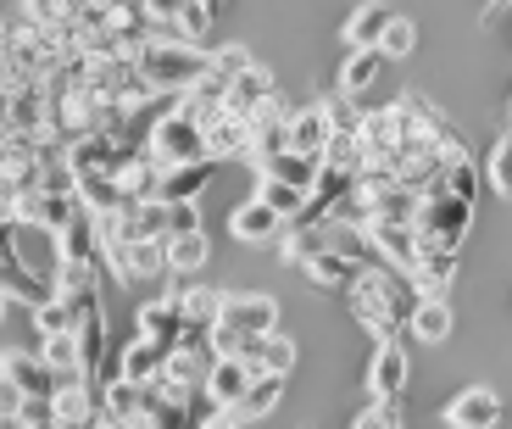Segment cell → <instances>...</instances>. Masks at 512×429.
I'll return each mask as SVG.
<instances>
[{
    "instance_id": "44",
    "label": "cell",
    "mask_w": 512,
    "mask_h": 429,
    "mask_svg": "<svg viewBox=\"0 0 512 429\" xmlns=\"http://www.w3.org/2000/svg\"><path fill=\"white\" fill-rule=\"evenodd\" d=\"M17 407H23V390H17L12 379H0V418H12Z\"/></svg>"
},
{
    "instance_id": "25",
    "label": "cell",
    "mask_w": 512,
    "mask_h": 429,
    "mask_svg": "<svg viewBox=\"0 0 512 429\" xmlns=\"http://www.w3.org/2000/svg\"><path fill=\"white\" fill-rule=\"evenodd\" d=\"M184 329L190 324H184V312H179V296H156V301L140 307V335L162 340V346H179Z\"/></svg>"
},
{
    "instance_id": "20",
    "label": "cell",
    "mask_w": 512,
    "mask_h": 429,
    "mask_svg": "<svg viewBox=\"0 0 512 429\" xmlns=\"http://www.w3.org/2000/svg\"><path fill=\"white\" fill-rule=\"evenodd\" d=\"M0 296L12 301V307L23 301V307L34 312L39 301H51V296H56V285H51V279H39L28 262H0Z\"/></svg>"
},
{
    "instance_id": "47",
    "label": "cell",
    "mask_w": 512,
    "mask_h": 429,
    "mask_svg": "<svg viewBox=\"0 0 512 429\" xmlns=\"http://www.w3.org/2000/svg\"><path fill=\"white\" fill-rule=\"evenodd\" d=\"M490 6H512V0H490Z\"/></svg>"
},
{
    "instance_id": "36",
    "label": "cell",
    "mask_w": 512,
    "mask_h": 429,
    "mask_svg": "<svg viewBox=\"0 0 512 429\" xmlns=\"http://www.w3.org/2000/svg\"><path fill=\"white\" fill-rule=\"evenodd\" d=\"M256 195H262V201H268V207L279 212L284 223L307 207V190H295V184H284V179H262V190H256Z\"/></svg>"
},
{
    "instance_id": "46",
    "label": "cell",
    "mask_w": 512,
    "mask_h": 429,
    "mask_svg": "<svg viewBox=\"0 0 512 429\" xmlns=\"http://www.w3.org/2000/svg\"><path fill=\"white\" fill-rule=\"evenodd\" d=\"M6 307H12V301H6V296H0V324H6Z\"/></svg>"
},
{
    "instance_id": "14",
    "label": "cell",
    "mask_w": 512,
    "mask_h": 429,
    "mask_svg": "<svg viewBox=\"0 0 512 429\" xmlns=\"http://www.w3.org/2000/svg\"><path fill=\"white\" fill-rule=\"evenodd\" d=\"M0 379H12L23 396H56V374H51V363L39 357V351H23V346H12V351H0Z\"/></svg>"
},
{
    "instance_id": "13",
    "label": "cell",
    "mask_w": 512,
    "mask_h": 429,
    "mask_svg": "<svg viewBox=\"0 0 512 429\" xmlns=\"http://www.w3.org/2000/svg\"><path fill=\"white\" fill-rule=\"evenodd\" d=\"M340 134V117H334L329 101L318 106H301V112L290 117V151H307V156H323L329 151V140Z\"/></svg>"
},
{
    "instance_id": "31",
    "label": "cell",
    "mask_w": 512,
    "mask_h": 429,
    "mask_svg": "<svg viewBox=\"0 0 512 429\" xmlns=\"http://www.w3.org/2000/svg\"><path fill=\"white\" fill-rule=\"evenodd\" d=\"M173 296H179L184 324H195V329H212V324H218L223 296H229V290H218V285H184V290H173Z\"/></svg>"
},
{
    "instance_id": "21",
    "label": "cell",
    "mask_w": 512,
    "mask_h": 429,
    "mask_svg": "<svg viewBox=\"0 0 512 429\" xmlns=\"http://www.w3.org/2000/svg\"><path fill=\"white\" fill-rule=\"evenodd\" d=\"M167 273H179V279H190V273H201L206 262H212V234L206 229H184V234H167Z\"/></svg>"
},
{
    "instance_id": "43",
    "label": "cell",
    "mask_w": 512,
    "mask_h": 429,
    "mask_svg": "<svg viewBox=\"0 0 512 429\" xmlns=\"http://www.w3.org/2000/svg\"><path fill=\"white\" fill-rule=\"evenodd\" d=\"M195 429H245V418L234 407H212L206 418H195Z\"/></svg>"
},
{
    "instance_id": "4",
    "label": "cell",
    "mask_w": 512,
    "mask_h": 429,
    "mask_svg": "<svg viewBox=\"0 0 512 429\" xmlns=\"http://www.w3.org/2000/svg\"><path fill=\"white\" fill-rule=\"evenodd\" d=\"M457 162V156H451ZM474 207L479 201H468V195H457L446 184V173H435V184L418 195V240L423 246H440V251H462V240H468V229H474Z\"/></svg>"
},
{
    "instance_id": "24",
    "label": "cell",
    "mask_w": 512,
    "mask_h": 429,
    "mask_svg": "<svg viewBox=\"0 0 512 429\" xmlns=\"http://www.w3.org/2000/svg\"><path fill=\"white\" fill-rule=\"evenodd\" d=\"M284 390H290V374H279V368H262V374L245 385V402L234 407V413H240L245 424H256V418H268L273 407L284 402Z\"/></svg>"
},
{
    "instance_id": "3",
    "label": "cell",
    "mask_w": 512,
    "mask_h": 429,
    "mask_svg": "<svg viewBox=\"0 0 512 429\" xmlns=\"http://www.w3.org/2000/svg\"><path fill=\"white\" fill-rule=\"evenodd\" d=\"M134 67H140V78L156 95H179V90H190L195 78H206L212 56H206V45H195V39L151 34V39L134 45Z\"/></svg>"
},
{
    "instance_id": "23",
    "label": "cell",
    "mask_w": 512,
    "mask_h": 429,
    "mask_svg": "<svg viewBox=\"0 0 512 429\" xmlns=\"http://www.w3.org/2000/svg\"><path fill=\"white\" fill-rule=\"evenodd\" d=\"M407 335L423 340V346H440V340H451V307H446V296H418V301H412Z\"/></svg>"
},
{
    "instance_id": "37",
    "label": "cell",
    "mask_w": 512,
    "mask_h": 429,
    "mask_svg": "<svg viewBox=\"0 0 512 429\" xmlns=\"http://www.w3.org/2000/svg\"><path fill=\"white\" fill-rule=\"evenodd\" d=\"M206 56H212V67H206V73L223 78V84H229V78L240 73V67H251V62H256V56L245 51V45H206Z\"/></svg>"
},
{
    "instance_id": "29",
    "label": "cell",
    "mask_w": 512,
    "mask_h": 429,
    "mask_svg": "<svg viewBox=\"0 0 512 429\" xmlns=\"http://www.w3.org/2000/svg\"><path fill=\"white\" fill-rule=\"evenodd\" d=\"M318 173H323V156L279 151L268 168H256V179H284V184H295V190H312V184H318Z\"/></svg>"
},
{
    "instance_id": "34",
    "label": "cell",
    "mask_w": 512,
    "mask_h": 429,
    "mask_svg": "<svg viewBox=\"0 0 512 429\" xmlns=\"http://www.w3.org/2000/svg\"><path fill=\"white\" fill-rule=\"evenodd\" d=\"M245 357H251L256 374H262V368H279V374H290V368H295V340L268 335V340H256V346L245 351Z\"/></svg>"
},
{
    "instance_id": "10",
    "label": "cell",
    "mask_w": 512,
    "mask_h": 429,
    "mask_svg": "<svg viewBox=\"0 0 512 429\" xmlns=\"http://www.w3.org/2000/svg\"><path fill=\"white\" fill-rule=\"evenodd\" d=\"M223 162H212V156H195V162H173V168L156 173V195L162 201H201L206 184L218 179Z\"/></svg>"
},
{
    "instance_id": "42",
    "label": "cell",
    "mask_w": 512,
    "mask_h": 429,
    "mask_svg": "<svg viewBox=\"0 0 512 429\" xmlns=\"http://www.w3.org/2000/svg\"><path fill=\"white\" fill-rule=\"evenodd\" d=\"M145 12H151V34H179L184 0H145Z\"/></svg>"
},
{
    "instance_id": "32",
    "label": "cell",
    "mask_w": 512,
    "mask_h": 429,
    "mask_svg": "<svg viewBox=\"0 0 512 429\" xmlns=\"http://www.w3.org/2000/svg\"><path fill=\"white\" fill-rule=\"evenodd\" d=\"M390 17H396V12H390L384 0H362L357 12L346 17V28H340V34H346L351 51H357V45H379V34L390 28Z\"/></svg>"
},
{
    "instance_id": "7",
    "label": "cell",
    "mask_w": 512,
    "mask_h": 429,
    "mask_svg": "<svg viewBox=\"0 0 512 429\" xmlns=\"http://www.w3.org/2000/svg\"><path fill=\"white\" fill-rule=\"evenodd\" d=\"M56 268H101V234L84 207L56 229Z\"/></svg>"
},
{
    "instance_id": "38",
    "label": "cell",
    "mask_w": 512,
    "mask_h": 429,
    "mask_svg": "<svg viewBox=\"0 0 512 429\" xmlns=\"http://www.w3.org/2000/svg\"><path fill=\"white\" fill-rule=\"evenodd\" d=\"M485 179L496 195H512V140H496L485 156Z\"/></svg>"
},
{
    "instance_id": "5",
    "label": "cell",
    "mask_w": 512,
    "mask_h": 429,
    "mask_svg": "<svg viewBox=\"0 0 512 429\" xmlns=\"http://www.w3.org/2000/svg\"><path fill=\"white\" fill-rule=\"evenodd\" d=\"M145 151H151L156 168H173V162H195V156H206V134L195 129L184 112H162L145 129Z\"/></svg>"
},
{
    "instance_id": "30",
    "label": "cell",
    "mask_w": 512,
    "mask_h": 429,
    "mask_svg": "<svg viewBox=\"0 0 512 429\" xmlns=\"http://www.w3.org/2000/svg\"><path fill=\"white\" fill-rule=\"evenodd\" d=\"M128 229H134V240H167L173 234V201H162V195L128 201Z\"/></svg>"
},
{
    "instance_id": "16",
    "label": "cell",
    "mask_w": 512,
    "mask_h": 429,
    "mask_svg": "<svg viewBox=\"0 0 512 429\" xmlns=\"http://www.w3.org/2000/svg\"><path fill=\"white\" fill-rule=\"evenodd\" d=\"M156 162H151V151L145 145H123L117 151V168H112V179H117V190H123V201H151L156 195Z\"/></svg>"
},
{
    "instance_id": "11",
    "label": "cell",
    "mask_w": 512,
    "mask_h": 429,
    "mask_svg": "<svg viewBox=\"0 0 512 429\" xmlns=\"http://www.w3.org/2000/svg\"><path fill=\"white\" fill-rule=\"evenodd\" d=\"M251 379H256L251 357H212L201 396H206L212 407H240V402H245V385H251Z\"/></svg>"
},
{
    "instance_id": "1",
    "label": "cell",
    "mask_w": 512,
    "mask_h": 429,
    "mask_svg": "<svg viewBox=\"0 0 512 429\" xmlns=\"http://www.w3.org/2000/svg\"><path fill=\"white\" fill-rule=\"evenodd\" d=\"M346 296H351L357 324L368 329L373 340H390L396 329H407V312H412V301H418V290H412V279L396 273L390 262H368V268L346 285Z\"/></svg>"
},
{
    "instance_id": "28",
    "label": "cell",
    "mask_w": 512,
    "mask_h": 429,
    "mask_svg": "<svg viewBox=\"0 0 512 429\" xmlns=\"http://www.w3.org/2000/svg\"><path fill=\"white\" fill-rule=\"evenodd\" d=\"M173 112H184V117L195 123V129L206 134V123H212V117L223 112V78H212V73L195 78L190 90H179V106H173Z\"/></svg>"
},
{
    "instance_id": "45",
    "label": "cell",
    "mask_w": 512,
    "mask_h": 429,
    "mask_svg": "<svg viewBox=\"0 0 512 429\" xmlns=\"http://www.w3.org/2000/svg\"><path fill=\"white\" fill-rule=\"evenodd\" d=\"M201 6H206V12H212V17H218L223 6H229V0H201Z\"/></svg>"
},
{
    "instance_id": "6",
    "label": "cell",
    "mask_w": 512,
    "mask_h": 429,
    "mask_svg": "<svg viewBox=\"0 0 512 429\" xmlns=\"http://www.w3.org/2000/svg\"><path fill=\"white\" fill-rule=\"evenodd\" d=\"M206 368H212V346H184L179 340V346L167 351L162 374H156V390L173 396V402H195L206 385Z\"/></svg>"
},
{
    "instance_id": "8",
    "label": "cell",
    "mask_w": 512,
    "mask_h": 429,
    "mask_svg": "<svg viewBox=\"0 0 512 429\" xmlns=\"http://www.w3.org/2000/svg\"><path fill=\"white\" fill-rule=\"evenodd\" d=\"M273 95H279V90H273V73L262 62H251V67H240V73L223 84V112H234V117H245V123H251V117L262 112Z\"/></svg>"
},
{
    "instance_id": "26",
    "label": "cell",
    "mask_w": 512,
    "mask_h": 429,
    "mask_svg": "<svg viewBox=\"0 0 512 429\" xmlns=\"http://www.w3.org/2000/svg\"><path fill=\"white\" fill-rule=\"evenodd\" d=\"M379 67H384V51H379V45H357V51L340 62V95H346V101L368 95L373 84H379Z\"/></svg>"
},
{
    "instance_id": "9",
    "label": "cell",
    "mask_w": 512,
    "mask_h": 429,
    "mask_svg": "<svg viewBox=\"0 0 512 429\" xmlns=\"http://www.w3.org/2000/svg\"><path fill=\"white\" fill-rule=\"evenodd\" d=\"M401 390H407V351L401 340H373V357H368V396L373 402H396Z\"/></svg>"
},
{
    "instance_id": "27",
    "label": "cell",
    "mask_w": 512,
    "mask_h": 429,
    "mask_svg": "<svg viewBox=\"0 0 512 429\" xmlns=\"http://www.w3.org/2000/svg\"><path fill=\"white\" fill-rule=\"evenodd\" d=\"M39 357L51 363L56 385H84V351H78V335H45L39 340Z\"/></svg>"
},
{
    "instance_id": "22",
    "label": "cell",
    "mask_w": 512,
    "mask_h": 429,
    "mask_svg": "<svg viewBox=\"0 0 512 429\" xmlns=\"http://www.w3.org/2000/svg\"><path fill=\"white\" fill-rule=\"evenodd\" d=\"M251 151V123L234 112H218L212 123H206V156L212 162H234V156Z\"/></svg>"
},
{
    "instance_id": "17",
    "label": "cell",
    "mask_w": 512,
    "mask_h": 429,
    "mask_svg": "<svg viewBox=\"0 0 512 429\" xmlns=\"http://www.w3.org/2000/svg\"><path fill=\"white\" fill-rule=\"evenodd\" d=\"M167 351L173 346H162V340H151V335H134L123 351H117V374L128 379V385H156V374H162V363H167Z\"/></svg>"
},
{
    "instance_id": "12",
    "label": "cell",
    "mask_w": 512,
    "mask_h": 429,
    "mask_svg": "<svg viewBox=\"0 0 512 429\" xmlns=\"http://www.w3.org/2000/svg\"><path fill=\"white\" fill-rule=\"evenodd\" d=\"M446 424L451 429H496L501 424V396L490 385H468L446 402Z\"/></svg>"
},
{
    "instance_id": "40",
    "label": "cell",
    "mask_w": 512,
    "mask_h": 429,
    "mask_svg": "<svg viewBox=\"0 0 512 429\" xmlns=\"http://www.w3.org/2000/svg\"><path fill=\"white\" fill-rule=\"evenodd\" d=\"M17 424H23V429H62V424H56L51 396H23V407H17Z\"/></svg>"
},
{
    "instance_id": "2",
    "label": "cell",
    "mask_w": 512,
    "mask_h": 429,
    "mask_svg": "<svg viewBox=\"0 0 512 429\" xmlns=\"http://www.w3.org/2000/svg\"><path fill=\"white\" fill-rule=\"evenodd\" d=\"M268 335H279V301L262 290H229L218 324L206 329V346H212V357H245Z\"/></svg>"
},
{
    "instance_id": "15",
    "label": "cell",
    "mask_w": 512,
    "mask_h": 429,
    "mask_svg": "<svg viewBox=\"0 0 512 429\" xmlns=\"http://www.w3.org/2000/svg\"><path fill=\"white\" fill-rule=\"evenodd\" d=\"M229 234H234V240H245V246H268V240H279V234H284V218L262 201V195H251V201H240V207L229 212Z\"/></svg>"
},
{
    "instance_id": "18",
    "label": "cell",
    "mask_w": 512,
    "mask_h": 429,
    "mask_svg": "<svg viewBox=\"0 0 512 429\" xmlns=\"http://www.w3.org/2000/svg\"><path fill=\"white\" fill-rule=\"evenodd\" d=\"M73 195H78V207L90 212V218H106V212L128 207L123 190H117V179H112V168H84V173H73Z\"/></svg>"
},
{
    "instance_id": "19",
    "label": "cell",
    "mask_w": 512,
    "mask_h": 429,
    "mask_svg": "<svg viewBox=\"0 0 512 429\" xmlns=\"http://www.w3.org/2000/svg\"><path fill=\"white\" fill-rule=\"evenodd\" d=\"M301 273H307L312 285H323V290H346L351 279L362 273V262H357V257H346V251H340V246L329 240L323 251H312V257L301 262Z\"/></svg>"
},
{
    "instance_id": "39",
    "label": "cell",
    "mask_w": 512,
    "mask_h": 429,
    "mask_svg": "<svg viewBox=\"0 0 512 429\" xmlns=\"http://www.w3.org/2000/svg\"><path fill=\"white\" fill-rule=\"evenodd\" d=\"M212 23H218V17L206 12L201 0H184V12H179V39H195V45H201V39L212 34Z\"/></svg>"
},
{
    "instance_id": "35",
    "label": "cell",
    "mask_w": 512,
    "mask_h": 429,
    "mask_svg": "<svg viewBox=\"0 0 512 429\" xmlns=\"http://www.w3.org/2000/svg\"><path fill=\"white\" fill-rule=\"evenodd\" d=\"M379 51H384V62H401V56H412L418 51V23L412 17H390V28L379 34Z\"/></svg>"
},
{
    "instance_id": "33",
    "label": "cell",
    "mask_w": 512,
    "mask_h": 429,
    "mask_svg": "<svg viewBox=\"0 0 512 429\" xmlns=\"http://www.w3.org/2000/svg\"><path fill=\"white\" fill-rule=\"evenodd\" d=\"M73 12H78V0H23V23H34V28L73 34Z\"/></svg>"
},
{
    "instance_id": "41",
    "label": "cell",
    "mask_w": 512,
    "mask_h": 429,
    "mask_svg": "<svg viewBox=\"0 0 512 429\" xmlns=\"http://www.w3.org/2000/svg\"><path fill=\"white\" fill-rule=\"evenodd\" d=\"M351 429H401V418H396V402H368L357 418H351Z\"/></svg>"
}]
</instances>
